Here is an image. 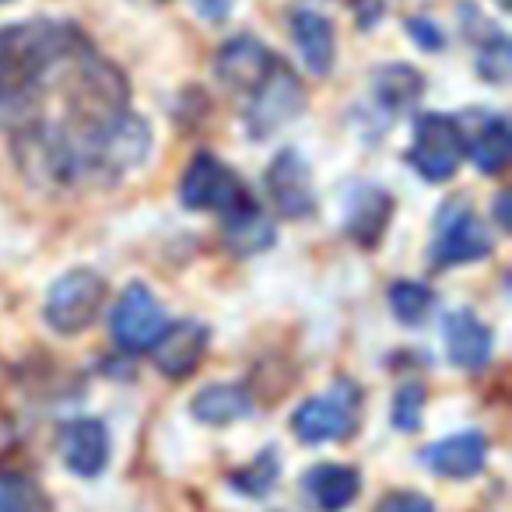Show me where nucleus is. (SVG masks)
I'll return each instance as SVG.
<instances>
[{
    "mask_svg": "<svg viewBox=\"0 0 512 512\" xmlns=\"http://www.w3.org/2000/svg\"><path fill=\"white\" fill-rule=\"evenodd\" d=\"M85 46L74 25L60 22H15L0 29V113H25Z\"/></svg>",
    "mask_w": 512,
    "mask_h": 512,
    "instance_id": "1",
    "label": "nucleus"
},
{
    "mask_svg": "<svg viewBox=\"0 0 512 512\" xmlns=\"http://www.w3.org/2000/svg\"><path fill=\"white\" fill-rule=\"evenodd\" d=\"M67 113H71L74 141H88L99 130L127 113L130 88L120 67L102 60L92 46L78 53L67 67Z\"/></svg>",
    "mask_w": 512,
    "mask_h": 512,
    "instance_id": "2",
    "label": "nucleus"
},
{
    "mask_svg": "<svg viewBox=\"0 0 512 512\" xmlns=\"http://www.w3.org/2000/svg\"><path fill=\"white\" fill-rule=\"evenodd\" d=\"M15 162L22 176L36 186H71L81 176V151L67 127H57L50 120H29L15 130Z\"/></svg>",
    "mask_w": 512,
    "mask_h": 512,
    "instance_id": "3",
    "label": "nucleus"
},
{
    "mask_svg": "<svg viewBox=\"0 0 512 512\" xmlns=\"http://www.w3.org/2000/svg\"><path fill=\"white\" fill-rule=\"evenodd\" d=\"M148 148H151L148 123L127 109V113L109 123L106 130H99V134L88 137V141H78L81 176L120 179L148 158Z\"/></svg>",
    "mask_w": 512,
    "mask_h": 512,
    "instance_id": "4",
    "label": "nucleus"
},
{
    "mask_svg": "<svg viewBox=\"0 0 512 512\" xmlns=\"http://www.w3.org/2000/svg\"><path fill=\"white\" fill-rule=\"evenodd\" d=\"M249 95H253V102H249V109H246V130L256 141L278 134V130L285 127V123H292L295 116L302 113V106H306V88L295 78L292 67H285V64H274L271 74H267Z\"/></svg>",
    "mask_w": 512,
    "mask_h": 512,
    "instance_id": "5",
    "label": "nucleus"
},
{
    "mask_svg": "<svg viewBox=\"0 0 512 512\" xmlns=\"http://www.w3.org/2000/svg\"><path fill=\"white\" fill-rule=\"evenodd\" d=\"M102 299H106V281L99 274L85 271V267L67 271L64 278L53 281L50 295H46V323L57 334H81L99 316Z\"/></svg>",
    "mask_w": 512,
    "mask_h": 512,
    "instance_id": "6",
    "label": "nucleus"
},
{
    "mask_svg": "<svg viewBox=\"0 0 512 512\" xmlns=\"http://www.w3.org/2000/svg\"><path fill=\"white\" fill-rule=\"evenodd\" d=\"M292 428L306 446H323V442L348 439L358 428V390L351 383H337L327 393L306 400L295 411Z\"/></svg>",
    "mask_w": 512,
    "mask_h": 512,
    "instance_id": "7",
    "label": "nucleus"
},
{
    "mask_svg": "<svg viewBox=\"0 0 512 512\" xmlns=\"http://www.w3.org/2000/svg\"><path fill=\"white\" fill-rule=\"evenodd\" d=\"M411 165L428 183H446L463 158V130L453 116L428 113L414 120V141L407 151Z\"/></svg>",
    "mask_w": 512,
    "mask_h": 512,
    "instance_id": "8",
    "label": "nucleus"
},
{
    "mask_svg": "<svg viewBox=\"0 0 512 512\" xmlns=\"http://www.w3.org/2000/svg\"><path fill=\"white\" fill-rule=\"evenodd\" d=\"M179 200L190 211H232L242 197V183L225 162L211 155V151H200L190 162L179 186Z\"/></svg>",
    "mask_w": 512,
    "mask_h": 512,
    "instance_id": "9",
    "label": "nucleus"
},
{
    "mask_svg": "<svg viewBox=\"0 0 512 512\" xmlns=\"http://www.w3.org/2000/svg\"><path fill=\"white\" fill-rule=\"evenodd\" d=\"M491 253V239L484 221L477 218L467 207H449L439 218V232L432 242V264L435 267H456V264H470V260H481Z\"/></svg>",
    "mask_w": 512,
    "mask_h": 512,
    "instance_id": "10",
    "label": "nucleus"
},
{
    "mask_svg": "<svg viewBox=\"0 0 512 512\" xmlns=\"http://www.w3.org/2000/svg\"><path fill=\"white\" fill-rule=\"evenodd\" d=\"M165 330V309L155 292L144 285H130L113 309V337L123 351H148Z\"/></svg>",
    "mask_w": 512,
    "mask_h": 512,
    "instance_id": "11",
    "label": "nucleus"
},
{
    "mask_svg": "<svg viewBox=\"0 0 512 512\" xmlns=\"http://www.w3.org/2000/svg\"><path fill=\"white\" fill-rule=\"evenodd\" d=\"M267 193L285 218H306L316 207L313 172L299 151H281L267 169Z\"/></svg>",
    "mask_w": 512,
    "mask_h": 512,
    "instance_id": "12",
    "label": "nucleus"
},
{
    "mask_svg": "<svg viewBox=\"0 0 512 512\" xmlns=\"http://www.w3.org/2000/svg\"><path fill=\"white\" fill-rule=\"evenodd\" d=\"M278 64L274 53L267 50L260 39L253 36H239L232 43L221 46L218 60H214V71H218L221 85H228L232 92H253L260 81L271 74V67Z\"/></svg>",
    "mask_w": 512,
    "mask_h": 512,
    "instance_id": "13",
    "label": "nucleus"
},
{
    "mask_svg": "<svg viewBox=\"0 0 512 512\" xmlns=\"http://www.w3.org/2000/svg\"><path fill=\"white\" fill-rule=\"evenodd\" d=\"M204 351H207V327L197 320H183L158 334V341L151 344V362L169 379H186L200 365Z\"/></svg>",
    "mask_w": 512,
    "mask_h": 512,
    "instance_id": "14",
    "label": "nucleus"
},
{
    "mask_svg": "<svg viewBox=\"0 0 512 512\" xmlns=\"http://www.w3.org/2000/svg\"><path fill=\"white\" fill-rule=\"evenodd\" d=\"M60 456L81 477H95L109 463V432L102 421L78 418L60 432Z\"/></svg>",
    "mask_w": 512,
    "mask_h": 512,
    "instance_id": "15",
    "label": "nucleus"
},
{
    "mask_svg": "<svg viewBox=\"0 0 512 512\" xmlns=\"http://www.w3.org/2000/svg\"><path fill=\"white\" fill-rule=\"evenodd\" d=\"M425 467H432L442 477H474L488 460V439L481 432H460L435 442L421 453Z\"/></svg>",
    "mask_w": 512,
    "mask_h": 512,
    "instance_id": "16",
    "label": "nucleus"
},
{
    "mask_svg": "<svg viewBox=\"0 0 512 512\" xmlns=\"http://www.w3.org/2000/svg\"><path fill=\"white\" fill-rule=\"evenodd\" d=\"M292 36L299 46L306 67L316 78H327L330 67H334V53H337V39H334V25L327 15L313 8H295L292 11Z\"/></svg>",
    "mask_w": 512,
    "mask_h": 512,
    "instance_id": "17",
    "label": "nucleus"
},
{
    "mask_svg": "<svg viewBox=\"0 0 512 512\" xmlns=\"http://www.w3.org/2000/svg\"><path fill=\"white\" fill-rule=\"evenodd\" d=\"M442 337H446V351L449 362L460 365V369H484L491 358V330L477 320L470 309H460V313L446 316V327H442Z\"/></svg>",
    "mask_w": 512,
    "mask_h": 512,
    "instance_id": "18",
    "label": "nucleus"
},
{
    "mask_svg": "<svg viewBox=\"0 0 512 512\" xmlns=\"http://www.w3.org/2000/svg\"><path fill=\"white\" fill-rule=\"evenodd\" d=\"M302 488H306L309 502H313L320 512H341L358 498L362 477H358V470H351V467L320 463V467H313L306 477H302Z\"/></svg>",
    "mask_w": 512,
    "mask_h": 512,
    "instance_id": "19",
    "label": "nucleus"
},
{
    "mask_svg": "<svg viewBox=\"0 0 512 512\" xmlns=\"http://www.w3.org/2000/svg\"><path fill=\"white\" fill-rule=\"evenodd\" d=\"M274 242V225L264 211H256L253 204L239 200V204L228 211V221H225V246L239 256H249V253H260Z\"/></svg>",
    "mask_w": 512,
    "mask_h": 512,
    "instance_id": "20",
    "label": "nucleus"
},
{
    "mask_svg": "<svg viewBox=\"0 0 512 512\" xmlns=\"http://www.w3.org/2000/svg\"><path fill=\"white\" fill-rule=\"evenodd\" d=\"M425 92V78L411 64H386L372 74V95L386 113H404Z\"/></svg>",
    "mask_w": 512,
    "mask_h": 512,
    "instance_id": "21",
    "label": "nucleus"
},
{
    "mask_svg": "<svg viewBox=\"0 0 512 512\" xmlns=\"http://www.w3.org/2000/svg\"><path fill=\"white\" fill-rule=\"evenodd\" d=\"M249 411H253V400L242 386L214 383L193 397V418L204 425H232V421L246 418Z\"/></svg>",
    "mask_w": 512,
    "mask_h": 512,
    "instance_id": "22",
    "label": "nucleus"
},
{
    "mask_svg": "<svg viewBox=\"0 0 512 512\" xmlns=\"http://www.w3.org/2000/svg\"><path fill=\"white\" fill-rule=\"evenodd\" d=\"M463 151L474 158V165L484 172V176H495V172H502L505 165H509V158H512L509 123H505L502 116H488V120L474 130V137H470V144Z\"/></svg>",
    "mask_w": 512,
    "mask_h": 512,
    "instance_id": "23",
    "label": "nucleus"
},
{
    "mask_svg": "<svg viewBox=\"0 0 512 512\" xmlns=\"http://www.w3.org/2000/svg\"><path fill=\"white\" fill-rule=\"evenodd\" d=\"M386 218H390V197L383 190H362L351 204V218H348V232L355 235L358 242L372 246L379 242V232H383Z\"/></svg>",
    "mask_w": 512,
    "mask_h": 512,
    "instance_id": "24",
    "label": "nucleus"
},
{
    "mask_svg": "<svg viewBox=\"0 0 512 512\" xmlns=\"http://www.w3.org/2000/svg\"><path fill=\"white\" fill-rule=\"evenodd\" d=\"M0 512H50V498L32 477L0 470Z\"/></svg>",
    "mask_w": 512,
    "mask_h": 512,
    "instance_id": "25",
    "label": "nucleus"
},
{
    "mask_svg": "<svg viewBox=\"0 0 512 512\" xmlns=\"http://www.w3.org/2000/svg\"><path fill=\"white\" fill-rule=\"evenodd\" d=\"M435 306V295L418 281H397L390 288V309L404 327H421Z\"/></svg>",
    "mask_w": 512,
    "mask_h": 512,
    "instance_id": "26",
    "label": "nucleus"
},
{
    "mask_svg": "<svg viewBox=\"0 0 512 512\" xmlns=\"http://www.w3.org/2000/svg\"><path fill=\"white\" fill-rule=\"evenodd\" d=\"M274 477H278V460L267 453V456H260L253 467L232 474V488H239L242 495H267L271 484H274Z\"/></svg>",
    "mask_w": 512,
    "mask_h": 512,
    "instance_id": "27",
    "label": "nucleus"
},
{
    "mask_svg": "<svg viewBox=\"0 0 512 512\" xmlns=\"http://www.w3.org/2000/svg\"><path fill=\"white\" fill-rule=\"evenodd\" d=\"M421 407H425V390L421 386H404V390L393 397V425L400 432H414L421 425Z\"/></svg>",
    "mask_w": 512,
    "mask_h": 512,
    "instance_id": "28",
    "label": "nucleus"
},
{
    "mask_svg": "<svg viewBox=\"0 0 512 512\" xmlns=\"http://www.w3.org/2000/svg\"><path fill=\"white\" fill-rule=\"evenodd\" d=\"M477 71H481V78L495 81V85H502L509 78V43H505V36H491V43L481 50Z\"/></svg>",
    "mask_w": 512,
    "mask_h": 512,
    "instance_id": "29",
    "label": "nucleus"
},
{
    "mask_svg": "<svg viewBox=\"0 0 512 512\" xmlns=\"http://www.w3.org/2000/svg\"><path fill=\"white\" fill-rule=\"evenodd\" d=\"M379 512H435V505L428 502L425 495H414V491H400V495H390L383 502Z\"/></svg>",
    "mask_w": 512,
    "mask_h": 512,
    "instance_id": "30",
    "label": "nucleus"
},
{
    "mask_svg": "<svg viewBox=\"0 0 512 512\" xmlns=\"http://www.w3.org/2000/svg\"><path fill=\"white\" fill-rule=\"evenodd\" d=\"M190 4L200 18H207V22H221V18L232 11L235 0H190Z\"/></svg>",
    "mask_w": 512,
    "mask_h": 512,
    "instance_id": "31",
    "label": "nucleus"
},
{
    "mask_svg": "<svg viewBox=\"0 0 512 512\" xmlns=\"http://www.w3.org/2000/svg\"><path fill=\"white\" fill-rule=\"evenodd\" d=\"M509 4H512V0H498V8H509Z\"/></svg>",
    "mask_w": 512,
    "mask_h": 512,
    "instance_id": "32",
    "label": "nucleus"
},
{
    "mask_svg": "<svg viewBox=\"0 0 512 512\" xmlns=\"http://www.w3.org/2000/svg\"><path fill=\"white\" fill-rule=\"evenodd\" d=\"M0 4H11V0H0Z\"/></svg>",
    "mask_w": 512,
    "mask_h": 512,
    "instance_id": "33",
    "label": "nucleus"
}]
</instances>
